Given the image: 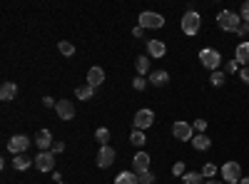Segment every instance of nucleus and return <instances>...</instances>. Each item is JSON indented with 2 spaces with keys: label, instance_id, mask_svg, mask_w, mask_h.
Returning <instances> with one entry per match:
<instances>
[{
  "label": "nucleus",
  "instance_id": "obj_1",
  "mask_svg": "<svg viewBox=\"0 0 249 184\" xmlns=\"http://www.w3.org/2000/svg\"><path fill=\"white\" fill-rule=\"evenodd\" d=\"M217 25H219L224 33H237L239 25H242V17H239L237 13H232V10H222V13L217 15Z\"/></svg>",
  "mask_w": 249,
  "mask_h": 184
},
{
  "label": "nucleus",
  "instance_id": "obj_2",
  "mask_svg": "<svg viewBox=\"0 0 249 184\" xmlns=\"http://www.w3.org/2000/svg\"><path fill=\"white\" fill-rule=\"evenodd\" d=\"M199 28H202L199 13H197V10H195V13H184V17H182V33L190 35V37H195V35L199 33Z\"/></svg>",
  "mask_w": 249,
  "mask_h": 184
},
{
  "label": "nucleus",
  "instance_id": "obj_3",
  "mask_svg": "<svg viewBox=\"0 0 249 184\" xmlns=\"http://www.w3.org/2000/svg\"><path fill=\"white\" fill-rule=\"evenodd\" d=\"M199 63H202L207 70L217 72V70H219V65H222V55H219L217 50H212V48H204V50L199 52Z\"/></svg>",
  "mask_w": 249,
  "mask_h": 184
},
{
  "label": "nucleus",
  "instance_id": "obj_4",
  "mask_svg": "<svg viewBox=\"0 0 249 184\" xmlns=\"http://www.w3.org/2000/svg\"><path fill=\"white\" fill-rule=\"evenodd\" d=\"M219 172H222V179L227 184H239L242 182V167L237 165V162H224Z\"/></svg>",
  "mask_w": 249,
  "mask_h": 184
},
{
  "label": "nucleus",
  "instance_id": "obj_5",
  "mask_svg": "<svg viewBox=\"0 0 249 184\" xmlns=\"http://www.w3.org/2000/svg\"><path fill=\"white\" fill-rule=\"evenodd\" d=\"M172 134H175V139H179V142H192L195 130H192L190 122L179 119V122H175V125H172Z\"/></svg>",
  "mask_w": 249,
  "mask_h": 184
},
{
  "label": "nucleus",
  "instance_id": "obj_6",
  "mask_svg": "<svg viewBox=\"0 0 249 184\" xmlns=\"http://www.w3.org/2000/svg\"><path fill=\"white\" fill-rule=\"evenodd\" d=\"M132 122H135V130H142V132H144L147 127H152V125H155V112H152V110H147V107H144V110H137Z\"/></svg>",
  "mask_w": 249,
  "mask_h": 184
},
{
  "label": "nucleus",
  "instance_id": "obj_7",
  "mask_svg": "<svg viewBox=\"0 0 249 184\" xmlns=\"http://www.w3.org/2000/svg\"><path fill=\"white\" fill-rule=\"evenodd\" d=\"M164 25V17L160 13H140V28L144 30H150V28H162Z\"/></svg>",
  "mask_w": 249,
  "mask_h": 184
},
{
  "label": "nucleus",
  "instance_id": "obj_8",
  "mask_svg": "<svg viewBox=\"0 0 249 184\" xmlns=\"http://www.w3.org/2000/svg\"><path fill=\"white\" fill-rule=\"evenodd\" d=\"M28 147H30V139H28L25 134H13V137L8 139V150H10L13 154H25Z\"/></svg>",
  "mask_w": 249,
  "mask_h": 184
},
{
  "label": "nucleus",
  "instance_id": "obj_9",
  "mask_svg": "<svg viewBox=\"0 0 249 184\" xmlns=\"http://www.w3.org/2000/svg\"><path fill=\"white\" fill-rule=\"evenodd\" d=\"M55 167V152H40L35 157V169L37 172H50Z\"/></svg>",
  "mask_w": 249,
  "mask_h": 184
},
{
  "label": "nucleus",
  "instance_id": "obj_10",
  "mask_svg": "<svg viewBox=\"0 0 249 184\" xmlns=\"http://www.w3.org/2000/svg\"><path fill=\"white\" fill-rule=\"evenodd\" d=\"M55 112H57V117L60 119H75V105L70 100H57V105H55Z\"/></svg>",
  "mask_w": 249,
  "mask_h": 184
},
{
  "label": "nucleus",
  "instance_id": "obj_11",
  "mask_svg": "<svg viewBox=\"0 0 249 184\" xmlns=\"http://www.w3.org/2000/svg\"><path fill=\"white\" fill-rule=\"evenodd\" d=\"M115 162V150L112 147H100V154H97V167L100 169H107Z\"/></svg>",
  "mask_w": 249,
  "mask_h": 184
},
{
  "label": "nucleus",
  "instance_id": "obj_12",
  "mask_svg": "<svg viewBox=\"0 0 249 184\" xmlns=\"http://www.w3.org/2000/svg\"><path fill=\"white\" fill-rule=\"evenodd\" d=\"M35 145L43 150V152H50L53 145H55V142H53V134H50L48 130H40V132L35 134Z\"/></svg>",
  "mask_w": 249,
  "mask_h": 184
},
{
  "label": "nucleus",
  "instance_id": "obj_13",
  "mask_svg": "<svg viewBox=\"0 0 249 184\" xmlns=\"http://www.w3.org/2000/svg\"><path fill=\"white\" fill-rule=\"evenodd\" d=\"M132 165H135V174L150 172V154L147 152H137L135 159H132Z\"/></svg>",
  "mask_w": 249,
  "mask_h": 184
},
{
  "label": "nucleus",
  "instance_id": "obj_14",
  "mask_svg": "<svg viewBox=\"0 0 249 184\" xmlns=\"http://www.w3.org/2000/svg\"><path fill=\"white\" fill-rule=\"evenodd\" d=\"M102 83H105V70H102V67H90V72H88V85H90V87H100Z\"/></svg>",
  "mask_w": 249,
  "mask_h": 184
},
{
  "label": "nucleus",
  "instance_id": "obj_15",
  "mask_svg": "<svg viewBox=\"0 0 249 184\" xmlns=\"http://www.w3.org/2000/svg\"><path fill=\"white\" fill-rule=\"evenodd\" d=\"M35 165V159H30L28 154H15V159H13V167L18 169V172H25V169H30Z\"/></svg>",
  "mask_w": 249,
  "mask_h": 184
},
{
  "label": "nucleus",
  "instance_id": "obj_16",
  "mask_svg": "<svg viewBox=\"0 0 249 184\" xmlns=\"http://www.w3.org/2000/svg\"><path fill=\"white\" fill-rule=\"evenodd\" d=\"M234 60L239 65H244V67H249V43H239L237 45V52H234Z\"/></svg>",
  "mask_w": 249,
  "mask_h": 184
},
{
  "label": "nucleus",
  "instance_id": "obj_17",
  "mask_svg": "<svg viewBox=\"0 0 249 184\" xmlns=\"http://www.w3.org/2000/svg\"><path fill=\"white\" fill-rule=\"evenodd\" d=\"M150 83L155 85V87H164L170 83V72L167 70H155L152 75H150Z\"/></svg>",
  "mask_w": 249,
  "mask_h": 184
},
{
  "label": "nucleus",
  "instance_id": "obj_18",
  "mask_svg": "<svg viewBox=\"0 0 249 184\" xmlns=\"http://www.w3.org/2000/svg\"><path fill=\"white\" fill-rule=\"evenodd\" d=\"M192 147H195L197 152H207V150L212 147V139L207 137V134H195V137H192Z\"/></svg>",
  "mask_w": 249,
  "mask_h": 184
},
{
  "label": "nucleus",
  "instance_id": "obj_19",
  "mask_svg": "<svg viewBox=\"0 0 249 184\" xmlns=\"http://www.w3.org/2000/svg\"><path fill=\"white\" fill-rule=\"evenodd\" d=\"M164 52H167V45H164L162 40H150V43H147V55H152V57H162Z\"/></svg>",
  "mask_w": 249,
  "mask_h": 184
},
{
  "label": "nucleus",
  "instance_id": "obj_20",
  "mask_svg": "<svg viewBox=\"0 0 249 184\" xmlns=\"http://www.w3.org/2000/svg\"><path fill=\"white\" fill-rule=\"evenodd\" d=\"M15 95H18V85L15 83H3V87H0V100L10 102V100H15Z\"/></svg>",
  "mask_w": 249,
  "mask_h": 184
},
{
  "label": "nucleus",
  "instance_id": "obj_21",
  "mask_svg": "<svg viewBox=\"0 0 249 184\" xmlns=\"http://www.w3.org/2000/svg\"><path fill=\"white\" fill-rule=\"evenodd\" d=\"M135 67H137V75L144 77V75L150 72V57H147V55H140V57L135 60Z\"/></svg>",
  "mask_w": 249,
  "mask_h": 184
},
{
  "label": "nucleus",
  "instance_id": "obj_22",
  "mask_svg": "<svg viewBox=\"0 0 249 184\" xmlns=\"http://www.w3.org/2000/svg\"><path fill=\"white\" fill-rule=\"evenodd\" d=\"M115 184H140V179H137L135 172H120L115 177Z\"/></svg>",
  "mask_w": 249,
  "mask_h": 184
},
{
  "label": "nucleus",
  "instance_id": "obj_23",
  "mask_svg": "<svg viewBox=\"0 0 249 184\" xmlns=\"http://www.w3.org/2000/svg\"><path fill=\"white\" fill-rule=\"evenodd\" d=\"M75 95H77V100H92L95 87H90V85H80V87L75 90Z\"/></svg>",
  "mask_w": 249,
  "mask_h": 184
},
{
  "label": "nucleus",
  "instance_id": "obj_24",
  "mask_svg": "<svg viewBox=\"0 0 249 184\" xmlns=\"http://www.w3.org/2000/svg\"><path fill=\"white\" fill-rule=\"evenodd\" d=\"M130 142H132L135 147H144V142H147V137H144V132H142V130H132Z\"/></svg>",
  "mask_w": 249,
  "mask_h": 184
},
{
  "label": "nucleus",
  "instance_id": "obj_25",
  "mask_svg": "<svg viewBox=\"0 0 249 184\" xmlns=\"http://www.w3.org/2000/svg\"><path fill=\"white\" fill-rule=\"evenodd\" d=\"M202 172H187L184 177H182V184H202Z\"/></svg>",
  "mask_w": 249,
  "mask_h": 184
},
{
  "label": "nucleus",
  "instance_id": "obj_26",
  "mask_svg": "<svg viewBox=\"0 0 249 184\" xmlns=\"http://www.w3.org/2000/svg\"><path fill=\"white\" fill-rule=\"evenodd\" d=\"M57 48H60V52L65 55V57H72V55H75V45H72V43H68V40H60Z\"/></svg>",
  "mask_w": 249,
  "mask_h": 184
},
{
  "label": "nucleus",
  "instance_id": "obj_27",
  "mask_svg": "<svg viewBox=\"0 0 249 184\" xmlns=\"http://www.w3.org/2000/svg\"><path fill=\"white\" fill-rule=\"evenodd\" d=\"M95 139L100 142L102 147H107V142H110V130H105V127H100V130L95 132Z\"/></svg>",
  "mask_w": 249,
  "mask_h": 184
},
{
  "label": "nucleus",
  "instance_id": "obj_28",
  "mask_svg": "<svg viewBox=\"0 0 249 184\" xmlns=\"http://www.w3.org/2000/svg\"><path fill=\"white\" fill-rule=\"evenodd\" d=\"M210 83H212L214 87H222V85L227 83V75H224L222 70H217V72H212V77H210Z\"/></svg>",
  "mask_w": 249,
  "mask_h": 184
},
{
  "label": "nucleus",
  "instance_id": "obj_29",
  "mask_svg": "<svg viewBox=\"0 0 249 184\" xmlns=\"http://www.w3.org/2000/svg\"><path fill=\"white\" fill-rule=\"evenodd\" d=\"M217 174V167H214V162H207V165L202 167V177H207V179H212Z\"/></svg>",
  "mask_w": 249,
  "mask_h": 184
},
{
  "label": "nucleus",
  "instance_id": "obj_30",
  "mask_svg": "<svg viewBox=\"0 0 249 184\" xmlns=\"http://www.w3.org/2000/svg\"><path fill=\"white\" fill-rule=\"evenodd\" d=\"M137 179H140V184H155V174L152 172H142V174H137Z\"/></svg>",
  "mask_w": 249,
  "mask_h": 184
},
{
  "label": "nucleus",
  "instance_id": "obj_31",
  "mask_svg": "<svg viewBox=\"0 0 249 184\" xmlns=\"http://www.w3.org/2000/svg\"><path fill=\"white\" fill-rule=\"evenodd\" d=\"M132 87H135L137 92H142L144 87H147V80H144V77H140V75H137V77L132 80Z\"/></svg>",
  "mask_w": 249,
  "mask_h": 184
},
{
  "label": "nucleus",
  "instance_id": "obj_32",
  "mask_svg": "<svg viewBox=\"0 0 249 184\" xmlns=\"http://www.w3.org/2000/svg\"><path fill=\"white\" fill-rule=\"evenodd\" d=\"M227 72H230V75L239 72V63H237V60H230V63L224 65V75H227Z\"/></svg>",
  "mask_w": 249,
  "mask_h": 184
},
{
  "label": "nucleus",
  "instance_id": "obj_33",
  "mask_svg": "<svg viewBox=\"0 0 249 184\" xmlns=\"http://www.w3.org/2000/svg\"><path fill=\"white\" fill-rule=\"evenodd\" d=\"M239 17H242V23H249V0H244V3H242Z\"/></svg>",
  "mask_w": 249,
  "mask_h": 184
},
{
  "label": "nucleus",
  "instance_id": "obj_34",
  "mask_svg": "<svg viewBox=\"0 0 249 184\" xmlns=\"http://www.w3.org/2000/svg\"><path fill=\"white\" fill-rule=\"evenodd\" d=\"M172 174H175V177H184V174H187V172H184V162H175Z\"/></svg>",
  "mask_w": 249,
  "mask_h": 184
},
{
  "label": "nucleus",
  "instance_id": "obj_35",
  "mask_svg": "<svg viewBox=\"0 0 249 184\" xmlns=\"http://www.w3.org/2000/svg\"><path fill=\"white\" fill-rule=\"evenodd\" d=\"M195 130H197L199 134H204V130H207V119H195Z\"/></svg>",
  "mask_w": 249,
  "mask_h": 184
},
{
  "label": "nucleus",
  "instance_id": "obj_36",
  "mask_svg": "<svg viewBox=\"0 0 249 184\" xmlns=\"http://www.w3.org/2000/svg\"><path fill=\"white\" fill-rule=\"evenodd\" d=\"M239 77H242L244 85H249V67H242V70H239Z\"/></svg>",
  "mask_w": 249,
  "mask_h": 184
},
{
  "label": "nucleus",
  "instance_id": "obj_37",
  "mask_svg": "<svg viewBox=\"0 0 249 184\" xmlns=\"http://www.w3.org/2000/svg\"><path fill=\"white\" fill-rule=\"evenodd\" d=\"M247 33H249V23H242V25H239V30H237V35H239V37H244Z\"/></svg>",
  "mask_w": 249,
  "mask_h": 184
},
{
  "label": "nucleus",
  "instance_id": "obj_38",
  "mask_svg": "<svg viewBox=\"0 0 249 184\" xmlns=\"http://www.w3.org/2000/svg\"><path fill=\"white\" fill-rule=\"evenodd\" d=\"M50 152H55V154H57V152H65V145H62V142H55Z\"/></svg>",
  "mask_w": 249,
  "mask_h": 184
},
{
  "label": "nucleus",
  "instance_id": "obj_39",
  "mask_svg": "<svg viewBox=\"0 0 249 184\" xmlns=\"http://www.w3.org/2000/svg\"><path fill=\"white\" fill-rule=\"evenodd\" d=\"M43 105H45V107H55V105H57V102H55L53 97H43Z\"/></svg>",
  "mask_w": 249,
  "mask_h": 184
},
{
  "label": "nucleus",
  "instance_id": "obj_40",
  "mask_svg": "<svg viewBox=\"0 0 249 184\" xmlns=\"http://www.w3.org/2000/svg\"><path fill=\"white\" fill-rule=\"evenodd\" d=\"M132 35H135V37H142V35H144V28H140V25H137V28L132 30Z\"/></svg>",
  "mask_w": 249,
  "mask_h": 184
},
{
  "label": "nucleus",
  "instance_id": "obj_41",
  "mask_svg": "<svg viewBox=\"0 0 249 184\" xmlns=\"http://www.w3.org/2000/svg\"><path fill=\"white\" fill-rule=\"evenodd\" d=\"M204 184H222V182H219V179H207Z\"/></svg>",
  "mask_w": 249,
  "mask_h": 184
},
{
  "label": "nucleus",
  "instance_id": "obj_42",
  "mask_svg": "<svg viewBox=\"0 0 249 184\" xmlns=\"http://www.w3.org/2000/svg\"><path fill=\"white\" fill-rule=\"evenodd\" d=\"M239 184H249V177H242V182Z\"/></svg>",
  "mask_w": 249,
  "mask_h": 184
},
{
  "label": "nucleus",
  "instance_id": "obj_43",
  "mask_svg": "<svg viewBox=\"0 0 249 184\" xmlns=\"http://www.w3.org/2000/svg\"><path fill=\"white\" fill-rule=\"evenodd\" d=\"M57 184H62V182H57Z\"/></svg>",
  "mask_w": 249,
  "mask_h": 184
}]
</instances>
